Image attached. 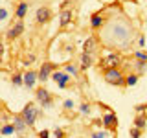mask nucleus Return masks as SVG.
<instances>
[{
	"label": "nucleus",
	"mask_w": 147,
	"mask_h": 138,
	"mask_svg": "<svg viewBox=\"0 0 147 138\" xmlns=\"http://www.w3.org/2000/svg\"><path fill=\"white\" fill-rule=\"evenodd\" d=\"M131 33H132V28L129 26L125 20H121V18L116 20V18H114L109 24H105L101 41L109 46H123V48H125L132 39Z\"/></svg>",
	"instance_id": "1"
},
{
	"label": "nucleus",
	"mask_w": 147,
	"mask_h": 138,
	"mask_svg": "<svg viewBox=\"0 0 147 138\" xmlns=\"http://www.w3.org/2000/svg\"><path fill=\"white\" fill-rule=\"evenodd\" d=\"M22 116H24L28 127H33L35 125V120H37V116H39V109H37L33 103H28L26 107H24V110H22Z\"/></svg>",
	"instance_id": "2"
},
{
	"label": "nucleus",
	"mask_w": 147,
	"mask_h": 138,
	"mask_svg": "<svg viewBox=\"0 0 147 138\" xmlns=\"http://www.w3.org/2000/svg\"><path fill=\"white\" fill-rule=\"evenodd\" d=\"M105 79H107L110 85H123V76H121V72L118 70V68H110V70L105 72Z\"/></svg>",
	"instance_id": "3"
},
{
	"label": "nucleus",
	"mask_w": 147,
	"mask_h": 138,
	"mask_svg": "<svg viewBox=\"0 0 147 138\" xmlns=\"http://www.w3.org/2000/svg\"><path fill=\"white\" fill-rule=\"evenodd\" d=\"M119 63H121V57H119L118 53H109L107 57H103V61H101V66H103L105 70H110V68H116Z\"/></svg>",
	"instance_id": "4"
},
{
	"label": "nucleus",
	"mask_w": 147,
	"mask_h": 138,
	"mask_svg": "<svg viewBox=\"0 0 147 138\" xmlns=\"http://www.w3.org/2000/svg\"><path fill=\"white\" fill-rule=\"evenodd\" d=\"M35 96H37V101H39L42 107H50V105H52V96H50V92L46 89H39Z\"/></svg>",
	"instance_id": "5"
},
{
	"label": "nucleus",
	"mask_w": 147,
	"mask_h": 138,
	"mask_svg": "<svg viewBox=\"0 0 147 138\" xmlns=\"http://www.w3.org/2000/svg\"><path fill=\"white\" fill-rule=\"evenodd\" d=\"M35 18H37V22H39V24H46V22L52 20V11H50L48 7H39V9H37Z\"/></svg>",
	"instance_id": "6"
},
{
	"label": "nucleus",
	"mask_w": 147,
	"mask_h": 138,
	"mask_svg": "<svg viewBox=\"0 0 147 138\" xmlns=\"http://www.w3.org/2000/svg\"><path fill=\"white\" fill-rule=\"evenodd\" d=\"M52 79L57 83L59 89H64V87L68 85V81H70V77H68L66 74H63V72H53L52 74Z\"/></svg>",
	"instance_id": "7"
},
{
	"label": "nucleus",
	"mask_w": 147,
	"mask_h": 138,
	"mask_svg": "<svg viewBox=\"0 0 147 138\" xmlns=\"http://www.w3.org/2000/svg\"><path fill=\"white\" fill-rule=\"evenodd\" d=\"M96 48H98V39L96 37H88V39L85 41V44H83V53H94Z\"/></svg>",
	"instance_id": "8"
},
{
	"label": "nucleus",
	"mask_w": 147,
	"mask_h": 138,
	"mask_svg": "<svg viewBox=\"0 0 147 138\" xmlns=\"http://www.w3.org/2000/svg\"><path fill=\"white\" fill-rule=\"evenodd\" d=\"M53 72V64L52 63H44L40 66V72H39V81H48V77L52 76Z\"/></svg>",
	"instance_id": "9"
},
{
	"label": "nucleus",
	"mask_w": 147,
	"mask_h": 138,
	"mask_svg": "<svg viewBox=\"0 0 147 138\" xmlns=\"http://www.w3.org/2000/svg\"><path fill=\"white\" fill-rule=\"evenodd\" d=\"M11 123L15 125L17 133H24V131H26V127H28V123H26V120H24V116H22V114H15Z\"/></svg>",
	"instance_id": "10"
},
{
	"label": "nucleus",
	"mask_w": 147,
	"mask_h": 138,
	"mask_svg": "<svg viewBox=\"0 0 147 138\" xmlns=\"http://www.w3.org/2000/svg\"><path fill=\"white\" fill-rule=\"evenodd\" d=\"M22 31H24V24H22V20H17V22H15V26L9 28L7 37H9V39H17V37L22 33Z\"/></svg>",
	"instance_id": "11"
},
{
	"label": "nucleus",
	"mask_w": 147,
	"mask_h": 138,
	"mask_svg": "<svg viewBox=\"0 0 147 138\" xmlns=\"http://www.w3.org/2000/svg\"><path fill=\"white\" fill-rule=\"evenodd\" d=\"M37 77H39V74L33 72V70H30V72L24 76V85L28 87V89H33L35 83H37Z\"/></svg>",
	"instance_id": "12"
},
{
	"label": "nucleus",
	"mask_w": 147,
	"mask_h": 138,
	"mask_svg": "<svg viewBox=\"0 0 147 138\" xmlns=\"http://www.w3.org/2000/svg\"><path fill=\"white\" fill-rule=\"evenodd\" d=\"M72 20V11H68V9H63L61 11V17H59V24L61 26H68Z\"/></svg>",
	"instance_id": "13"
},
{
	"label": "nucleus",
	"mask_w": 147,
	"mask_h": 138,
	"mask_svg": "<svg viewBox=\"0 0 147 138\" xmlns=\"http://www.w3.org/2000/svg\"><path fill=\"white\" fill-rule=\"evenodd\" d=\"M116 122H118V120H116V114H114V112H107V114H105V118H103L105 127H114Z\"/></svg>",
	"instance_id": "14"
},
{
	"label": "nucleus",
	"mask_w": 147,
	"mask_h": 138,
	"mask_svg": "<svg viewBox=\"0 0 147 138\" xmlns=\"http://www.w3.org/2000/svg\"><path fill=\"white\" fill-rule=\"evenodd\" d=\"M88 66H92V55L90 53H83L81 55V68L86 70Z\"/></svg>",
	"instance_id": "15"
},
{
	"label": "nucleus",
	"mask_w": 147,
	"mask_h": 138,
	"mask_svg": "<svg viewBox=\"0 0 147 138\" xmlns=\"http://www.w3.org/2000/svg\"><path fill=\"white\" fill-rule=\"evenodd\" d=\"M13 133H17V129L13 123H4L2 125V136H9V135H13Z\"/></svg>",
	"instance_id": "16"
},
{
	"label": "nucleus",
	"mask_w": 147,
	"mask_h": 138,
	"mask_svg": "<svg viewBox=\"0 0 147 138\" xmlns=\"http://www.w3.org/2000/svg\"><path fill=\"white\" fill-rule=\"evenodd\" d=\"M28 7H30V6H28V2H20V4H18V7H17V18H24Z\"/></svg>",
	"instance_id": "17"
},
{
	"label": "nucleus",
	"mask_w": 147,
	"mask_h": 138,
	"mask_svg": "<svg viewBox=\"0 0 147 138\" xmlns=\"http://www.w3.org/2000/svg\"><path fill=\"white\" fill-rule=\"evenodd\" d=\"M134 125H136L138 129H145V125H147V118L144 116V114H140V116L134 120Z\"/></svg>",
	"instance_id": "18"
},
{
	"label": "nucleus",
	"mask_w": 147,
	"mask_h": 138,
	"mask_svg": "<svg viewBox=\"0 0 147 138\" xmlns=\"http://www.w3.org/2000/svg\"><path fill=\"white\" fill-rule=\"evenodd\" d=\"M90 24H92V28H101V26H103V17H101V15H94Z\"/></svg>",
	"instance_id": "19"
},
{
	"label": "nucleus",
	"mask_w": 147,
	"mask_h": 138,
	"mask_svg": "<svg viewBox=\"0 0 147 138\" xmlns=\"http://www.w3.org/2000/svg\"><path fill=\"white\" fill-rule=\"evenodd\" d=\"M136 81H138V76H136V74H132V76H129L127 79H125V85L132 87V85H136Z\"/></svg>",
	"instance_id": "20"
},
{
	"label": "nucleus",
	"mask_w": 147,
	"mask_h": 138,
	"mask_svg": "<svg viewBox=\"0 0 147 138\" xmlns=\"http://www.w3.org/2000/svg\"><path fill=\"white\" fill-rule=\"evenodd\" d=\"M13 85H24V77L20 74H15L13 76Z\"/></svg>",
	"instance_id": "21"
},
{
	"label": "nucleus",
	"mask_w": 147,
	"mask_h": 138,
	"mask_svg": "<svg viewBox=\"0 0 147 138\" xmlns=\"http://www.w3.org/2000/svg\"><path fill=\"white\" fill-rule=\"evenodd\" d=\"M134 55H136V59H138V61H142V63H147V53H145V52H136Z\"/></svg>",
	"instance_id": "22"
},
{
	"label": "nucleus",
	"mask_w": 147,
	"mask_h": 138,
	"mask_svg": "<svg viewBox=\"0 0 147 138\" xmlns=\"http://www.w3.org/2000/svg\"><path fill=\"white\" fill-rule=\"evenodd\" d=\"M66 72L72 74V76H76V74H77V68L74 66V64H66Z\"/></svg>",
	"instance_id": "23"
},
{
	"label": "nucleus",
	"mask_w": 147,
	"mask_h": 138,
	"mask_svg": "<svg viewBox=\"0 0 147 138\" xmlns=\"http://www.w3.org/2000/svg\"><path fill=\"white\" fill-rule=\"evenodd\" d=\"M131 136L132 138H140V129H138V127H132L131 129Z\"/></svg>",
	"instance_id": "24"
},
{
	"label": "nucleus",
	"mask_w": 147,
	"mask_h": 138,
	"mask_svg": "<svg viewBox=\"0 0 147 138\" xmlns=\"http://www.w3.org/2000/svg\"><path fill=\"white\" fill-rule=\"evenodd\" d=\"M81 112H83V114H88V112H90V105H88V103H83V105H81Z\"/></svg>",
	"instance_id": "25"
},
{
	"label": "nucleus",
	"mask_w": 147,
	"mask_h": 138,
	"mask_svg": "<svg viewBox=\"0 0 147 138\" xmlns=\"http://www.w3.org/2000/svg\"><path fill=\"white\" fill-rule=\"evenodd\" d=\"M0 18H2V20H7V9L6 7L0 9Z\"/></svg>",
	"instance_id": "26"
},
{
	"label": "nucleus",
	"mask_w": 147,
	"mask_h": 138,
	"mask_svg": "<svg viewBox=\"0 0 147 138\" xmlns=\"http://www.w3.org/2000/svg\"><path fill=\"white\" fill-rule=\"evenodd\" d=\"M64 107H66V109H72L74 107V101L72 99H66V101H64Z\"/></svg>",
	"instance_id": "27"
},
{
	"label": "nucleus",
	"mask_w": 147,
	"mask_h": 138,
	"mask_svg": "<svg viewBox=\"0 0 147 138\" xmlns=\"http://www.w3.org/2000/svg\"><path fill=\"white\" fill-rule=\"evenodd\" d=\"M48 135H50L48 131H40V133H39V138H48Z\"/></svg>",
	"instance_id": "28"
},
{
	"label": "nucleus",
	"mask_w": 147,
	"mask_h": 138,
	"mask_svg": "<svg viewBox=\"0 0 147 138\" xmlns=\"http://www.w3.org/2000/svg\"><path fill=\"white\" fill-rule=\"evenodd\" d=\"M55 136H57V138H63L64 135H63V131H59V129H57V131H55Z\"/></svg>",
	"instance_id": "29"
},
{
	"label": "nucleus",
	"mask_w": 147,
	"mask_h": 138,
	"mask_svg": "<svg viewBox=\"0 0 147 138\" xmlns=\"http://www.w3.org/2000/svg\"><path fill=\"white\" fill-rule=\"evenodd\" d=\"M92 138H105V135H103V133H96V135L92 136Z\"/></svg>",
	"instance_id": "30"
}]
</instances>
